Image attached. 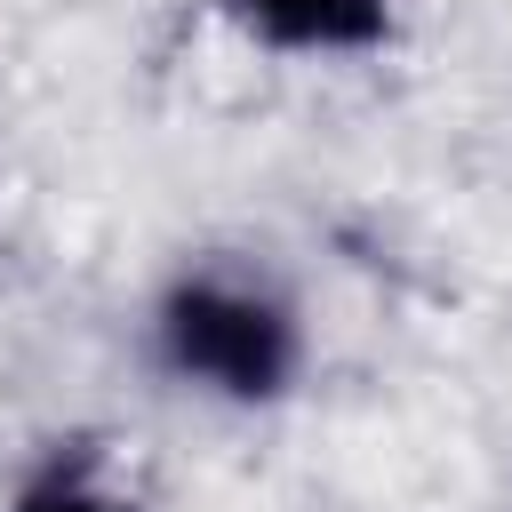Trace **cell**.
Wrapping results in <instances>:
<instances>
[{
    "mask_svg": "<svg viewBox=\"0 0 512 512\" xmlns=\"http://www.w3.org/2000/svg\"><path fill=\"white\" fill-rule=\"evenodd\" d=\"M224 16L272 48H304V56H344V48H376L392 32V0H224Z\"/></svg>",
    "mask_w": 512,
    "mask_h": 512,
    "instance_id": "obj_2",
    "label": "cell"
},
{
    "mask_svg": "<svg viewBox=\"0 0 512 512\" xmlns=\"http://www.w3.org/2000/svg\"><path fill=\"white\" fill-rule=\"evenodd\" d=\"M8 512H144V504H136V496H120V488H104V480H96V464H80V456L64 464V456H56V464H40V472L16 488V504H8Z\"/></svg>",
    "mask_w": 512,
    "mask_h": 512,
    "instance_id": "obj_3",
    "label": "cell"
},
{
    "mask_svg": "<svg viewBox=\"0 0 512 512\" xmlns=\"http://www.w3.org/2000/svg\"><path fill=\"white\" fill-rule=\"evenodd\" d=\"M160 360L224 400H272L296 376V312L232 264H200L160 296Z\"/></svg>",
    "mask_w": 512,
    "mask_h": 512,
    "instance_id": "obj_1",
    "label": "cell"
}]
</instances>
